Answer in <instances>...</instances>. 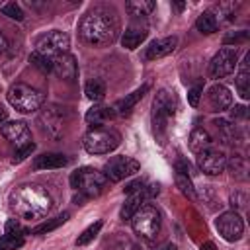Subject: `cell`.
<instances>
[{
	"label": "cell",
	"instance_id": "cell-20",
	"mask_svg": "<svg viewBox=\"0 0 250 250\" xmlns=\"http://www.w3.org/2000/svg\"><path fill=\"white\" fill-rule=\"evenodd\" d=\"M148 88H150V84H143L141 88H137L135 92H131L129 96H125V98H121V100H117L115 104H113V111H115V115H129L131 113V109L135 107V104L148 92Z\"/></svg>",
	"mask_w": 250,
	"mask_h": 250
},
{
	"label": "cell",
	"instance_id": "cell-3",
	"mask_svg": "<svg viewBox=\"0 0 250 250\" xmlns=\"http://www.w3.org/2000/svg\"><path fill=\"white\" fill-rule=\"evenodd\" d=\"M176 109H178V100L172 92L160 90L154 96V100H152V129H154V135L160 139V143H164V139H166L168 123L174 117Z\"/></svg>",
	"mask_w": 250,
	"mask_h": 250
},
{
	"label": "cell",
	"instance_id": "cell-43",
	"mask_svg": "<svg viewBox=\"0 0 250 250\" xmlns=\"http://www.w3.org/2000/svg\"><path fill=\"white\" fill-rule=\"evenodd\" d=\"M6 49H8V41H6V37L0 31V53H6Z\"/></svg>",
	"mask_w": 250,
	"mask_h": 250
},
{
	"label": "cell",
	"instance_id": "cell-45",
	"mask_svg": "<svg viewBox=\"0 0 250 250\" xmlns=\"http://www.w3.org/2000/svg\"><path fill=\"white\" fill-rule=\"evenodd\" d=\"M6 119H8V111H6L4 107H0V125H4Z\"/></svg>",
	"mask_w": 250,
	"mask_h": 250
},
{
	"label": "cell",
	"instance_id": "cell-16",
	"mask_svg": "<svg viewBox=\"0 0 250 250\" xmlns=\"http://www.w3.org/2000/svg\"><path fill=\"white\" fill-rule=\"evenodd\" d=\"M174 180H176V186L180 188V191L189 197V199H197V193H195V188L191 184V178H189V164L186 160H178L176 162V174H174Z\"/></svg>",
	"mask_w": 250,
	"mask_h": 250
},
{
	"label": "cell",
	"instance_id": "cell-19",
	"mask_svg": "<svg viewBox=\"0 0 250 250\" xmlns=\"http://www.w3.org/2000/svg\"><path fill=\"white\" fill-rule=\"evenodd\" d=\"M150 195H148V191H146V186L145 188H141L139 191H135V193H129V197H127V201L123 203V207H121V219L123 221H131V217L146 203V199H148Z\"/></svg>",
	"mask_w": 250,
	"mask_h": 250
},
{
	"label": "cell",
	"instance_id": "cell-44",
	"mask_svg": "<svg viewBox=\"0 0 250 250\" xmlns=\"http://www.w3.org/2000/svg\"><path fill=\"white\" fill-rule=\"evenodd\" d=\"M156 250H178V246H176V244H172V242H166V244L158 246Z\"/></svg>",
	"mask_w": 250,
	"mask_h": 250
},
{
	"label": "cell",
	"instance_id": "cell-5",
	"mask_svg": "<svg viewBox=\"0 0 250 250\" xmlns=\"http://www.w3.org/2000/svg\"><path fill=\"white\" fill-rule=\"evenodd\" d=\"M70 186L84 197H98L105 191L107 178L94 168H78L70 174Z\"/></svg>",
	"mask_w": 250,
	"mask_h": 250
},
{
	"label": "cell",
	"instance_id": "cell-17",
	"mask_svg": "<svg viewBox=\"0 0 250 250\" xmlns=\"http://www.w3.org/2000/svg\"><path fill=\"white\" fill-rule=\"evenodd\" d=\"M53 72L59 76V78H64V80H74L76 74H78V66H76V59L68 53L64 55H59L53 59Z\"/></svg>",
	"mask_w": 250,
	"mask_h": 250
},
{
	"label": "cell",
	"instance_id": "cell-21",
	"mask_svg": "<svg viewBox=\"0 0 250 250\" xmlns=\"http://www.w3.org/2000/svg\"><path fill=\"white\" fill-rule=\"evenodd\" d=\"M68 164V158L61 152H43L35 156L33 160V170H57Z\"/></svg>",
	"mask_w": 250,
	"mask_h": 250
},
{
	"label": "cell",
	"instance_id": "cell-42",
	"mask_svg": "<svg viewBox=\"0 0 250 250\" xmlns=\"http://www.w3.org/2000/svg\"><path fill=\"white\" fill-rule=\"evenodd\" d=\"M141 188H145V180H143V178H137V180L129 182V184L123 188V191H125V193H135V191H139Z\"/></svg>",
	"mask_w": 250,
	"mask_h": 250
},
{
	"label": "cell",
	"instance_id": "cell-35",
	"mask_svg": "<svg viewBox=\"0 0 250 250\" xmlns=\"http://www.w3.org/2000/svg\"><path fill=\"white\" fill-rule=\"evenodd\" d=\"M0 12H2L4 16H8V18L16 20V21H21V20L25 18V16H23V12H21V8H20V4H16V2L2 4V6H0Z\"/></svg>",
	"mask_w": 250,
	"mask_h": 250
},
{
	"label": "cell",
	"instance_id": "cell-11",
	"mask_svg": "<svg viewBox=\"0 0 250 250\" xmlns=\"http://www.w3.org/2000/svg\"><path fill=\"white\" fill-rule=\"evenodd\" d=\"M215 225H217L219 234L229 242L238 240L242 236V232H244V221L236 211H227V213L219 215Z\"/></svg>",
	"mask_w": 250,
	"mask_h": 250
},
{
	"label": "cell",
	"instance_id": "cell-2",
	"mask_svg": "<svg viewBox=\"0 0 250 250\" xmlns=\"http://www.w3.org/2000/svg\"><path fill=\"white\" fill-rule=\"evenodd\" d=\"M78 31H80V37L90 45H109L117 37L119 21L109 12L94 10L82 18Z\"/></svg>",
	"mask_w": 250,
	"mask_h": 250
},
{
	"label": "cell",
	"instance_id": "cell-29",
	"mask_svg": "<svg viewBox=\"0 0 250 250\" xmlns=\"http://www.w3.org/2000/svg\"><path fill=\"white\" fill-rule=\"evenodd\" d=\"M70 215L64 211V213H61V215H57V217H53V219H49V221H45V223H41V225H37L31 232L33 234H47V232H51V230H55V229H59L66 219H68Z\"/></svg>",
	"mask_w": 250,
	"mask_h": 250
},
{
	"label": "cell",
	"instance_id": "cell-36",
	"mask_svg": "<svg viewBox=\"0 0 250 250\" xmlns=\"http://www.w3.org/2000/svg\"><path fill=\"white\" fill-rule=\"evenodd\" d=\"M250 37V31L246 29H240V31H229L225 37H223V43L225 45H236V43H246Z\"/></svg>",
	"mask_w": 250,
	"mask_h": 250
},
{
	"label": "cell",
	"instance_id": "cell-10",
	"mask_svg": "<svg viewBox=\"0 0 250 250\" xmlns=\"http://www.w3.org/2000/svg\"><path fill=\"white\" fill-rule=\"evenodd\" d=\"M236 49L232 47H225L221 49L209 62V76L211 78H227L234 72V66H236Z\"/></svg>",
	"mask_w": 250,
	"mask_h": 250
},
{
	"label": "cell",
	"instance_id": "cell-31",
	"mask_svg": "<svg viewBox=\"0 0 250 250\" xmlns=\"http://www.w3.org/2000/svg\"><path fill=\"white\" fill-rule=\"evenodd\" d=\"M29 62L33 66H37L41 72H53V59L51 57H45V55H41L37 51H33L29 55Z\"/></svg>",
	"mask_w": 250,
	"mask_h": 250
},
{
	"label": "cell",
	"instance_id": "cell-14",
	"mask_svg": "<svg viewBox=\"0 0 250 250\" xmlns=\"http://www.w3.org/2000/svg\"><path fill=\"white\" fill-rule=\"evenodd\" d=\"M148 35V25H146V20H141V18H133V21L127 25V29L123 31V37H121V43L125 49H137Z\"/></svg>",
	"mask_w": 250,
	"mask_h": 250
},
{
	"label": "cell",
	"instance_id": "cell-26",
	"mask_svg": "<svg viewBox=\"0 0 250 250\" xmlns=\"http://www.w3.org/2000/svg\"><path fill=\"white\" fill-rule=\"evenodd\" d=\"M154 2L152 0H129L127 4H125V8H127V12L133 16V18H141V20H145L146 16H150L152 14V10H154Z\"/></svg>",
	"mask_w": 250,
	"mask_h": 250
},
{
	"label": "cell",
	"instance_id": "cell-12",
	"mask_svg": "<svg viewBox=\"0 0 250 250\" xmlns=\"http://www.w3.org/2000/svg\"><path fill=\"white\" fill-rule=\"evenodd\" d=\"M197 166L203 174L217 176L227 168V156L217 148H209L197 154Z\"/></svg>",
	"mask_w": 250,
	"mask_h": 250
},
{
	"label": "cell",
	"instance_id": "cell-28",
	"mask_svg": "<svg viewBox=\"0 0 250 250\" xmlns=\"http://www.w3.org/2000/svg\"><path fill=\"white\" fill-rule=\"evenodd\" d=\"M217 16L209 10V12H203V14H199V18L195 20V27H197V31H201V33H205V35H211V33H215L217 31Z\"/></svg>",
	"mask_w": 250,
	"mask_h": 250
},
{
	"label": "cell",
	"instance_id": "cell-41",
	"mask_svg": "<svg viewBox=\"0 0 250 250\" xmlns=\"http://www.w3.org/2000/svg\"><path fill=\"white\" fill-rule=\"evenodd\" d=\"M246 117H248L246 105H234V107L230 109V119H232V121H236V119H246Z\"/></svg>",
	"mask_w": 250,
	"mask_h": 250
},
{
	"label": "cell",
	"instance_id": "cell-1",
	"mask_svg": "<svg viewBox=\"0 0 250 250\" xmlns=\"http://www.w3.org/2000/svg\"><path fill=\"white\" fill-rule=\"evenodd\" d=\"M10 203L16 215L21 219H41L53 207V199L47 189L35 184H23L16 188L10 197Z\"/></svg>",
	"mask_w": 250,
	"mask_h": 250
},
{
	"label": "cell",
	"instance_id": "cell-39",
	"mask_svg": "<svg viewBox=\"0 0 250 250\" xmlns=\"http://www.w3.org/2000/svg\"><path fill=\"white\" fill-rule=\"evenodd\" d=\"M201 92H203V86H201V84H195V86L188 92V102H189V105H191V107H197V105H199Z\"/></svg>",
	"mask_w": 250,
	"mask_h": 250
},
{
	"label": "cell",
	"instance_id": "cell-30",
	"mask_svg": "<svg viewBox=\"0 0 250 250\" xmlns=\"http://www.w3.org/2000/svg\"><path fill=\"white\" fill-rule=\"evenodd\" d=\"M84 94H86L92 102H102V100H104V96H105V84H104L102 80L94 78V80H90V82L86 84Z\"/></svg>",
	"mask_w": 250,
	"mask_h": 250
},
{
	"label": "cell",
	"instance_id": "cell-18",
	"mask_svg": "<svg viewBox=\"0 0 250 250\" xmlns=\"http://www.w3.org/2000/svg\"><path fill=\"white\" fill-rule=\"evenodd\" d=\"M178 45V37H162V39H156L152 41L148 47H146V53H145V59L146 61H154V59H162L166 55H170Z\"/></svg>",
	"mask_w": 250,
	"mask_h": 250
},
{
	"label": "cell",
	"instance_id": "cell-23",
	"mask_svg": "<svg viewBox=\"0 0 250 250\" xmlns=\"http://www.w3.org/2000/svg\"><path fill=\"white\" fill-rule=\"evenodd\" d=\"M115 117V111L113 107H107V105H92L88 111H86V123L92 125V127H102L105 121L113 119Z\"/></svg>",
	"mask_w": 250,
	"mask_h": 250
},
{
	"label": "cell",
	"instance_id": "cell-8",
	"mask_svg": "<svg viewBox=\"0 0 250 250\" xmlns=\"http://www.w3.org/2000/svg\"><path fill=\"white\" fill-rule=\"evenodd\" d=\"M68 47H70V37L59 29H53V31L41 35L35 43V51L45 57H51V59L68 53Z\"/></svg>",
	"mask_w": 250,
	"mask_h": 250
},
{
	"label": "cell",
	"instance_id": "cell-7",
	"mask_svg": "<svg viewBox=\"0 0 250 250\" xmlns=\"http://www.w3.org/2000/svg\"><path fill=\"white\" fill-rule=\"evenodd\" d=\"M160 225H162V219H160V211L150 205V203H145L133 217H131V227L133 230L146 238V240H152L158 230H160Z\"/></svg>",
	"mask_w": 250,
	"mask_h": 250
},
{
	"label": "cell",
	"instance_id": "cell-33",
	"mask_svg": "<svg viewBox=\"0 0 250 250\" xmlns=\"http://www.w3.org/2000/svg\"><path fill=\"white\" fill-rule=\"evenodd\" d=\"M230 174L234 176V178H238V180H246V172H248V166H246V162H244V158H240V156H232L230 158Z\"/></svg>",
	"mask_w": 250,
	"mask_h": 250
},
{
	"label": "cell",
	"instance_id": "cell-4",
	"mask_svg": "<svg viewBox=\"0 0 250 250\" xmlns=\"http://www.w3.org/2000/svg\"><path fill=\"white\" fill-rule=\"evenodd\" d=\"M119 143L121 135L113 127H92L82 139V146L90 154H109L119 146Z\"/></svg>",
	"mask_w": 250,
	"mask_h": 250
},
{
	"label": "cell",
	"instance_id": "cell-25",
	"mask_svg": "<svg viewBox=\"0 0 250 250\" xmlns=\"http://www.w3.org/2000/svg\"><path fill=\"white\" fill-rule=\"evenodd\" d=\"M248 62H250V53L244 55V59L240 62V70L236 74V88L244 100L250 98V66H248Z\"/></svg>",
	"mask_w": 250,
	"mask_h": 250
},
{
	"label": "cell",
	"instance_id": "cell-34",
	"mask_svg": "<svg viewBox=\"0 0 250 250\" xmlns=\"http://www.w3.org/2000/svg\"><path fill=\"white\" fill-rule=\"evenodd\" d=\"M23 246V236H16V234H2L0 236V250H18Z\"/></svg>",
	"mask_w": 250,
	"mask_h": 250
},
{
	"label": "cell",
	"instance_id": "cell-22",
	"mask_svg": "<svg viewBox=\"0 0 250 250\" xmlns=\"http://www.w3.org/2000/svg\"><path fill=\"white\" fill-rule=\"evenodd\" d=\"M41 121L45 123L43 129L47 131V135H51V137H55V139L61 137L64 119H62V115L57 113V107H49V109H45V111L41 113Z\"/></svg>",
	"mask_w": 250,
	"mask_h": 250
},
{
	"label": "cell",
	"instance_id": "cell-37",
	"mask_svg": "<svg viewBox=\"0 0 250 250\" xmlns=\"http://www.w3.org/2000/svg\"><path fill=\"white\" fill-rule=\"evenodd\" d=\"M4 229H6L8 234H16V236H23V234H27V229L20 223V219H8Z\"/></svg>",
	"mask_w": 250,
	"mask_h": 250
},
{
	"label": "cell",
	"instance_id": "cell-24",
	"mask_svg": "<svg viewBox=\"0 0 250 250\" xmlns=\"http://www.w3.org/2000/svg\"><path fill=\"white\" fill-rule=\"evenodd\" d=\"M189 148H191L195 154H199V152H203V150H209V148H213V137H211L205 129L195 127V129L191 131V135H189Z\"/></svg>",
	"mask_w": 250,
	"mask_h": 250
},
{
	"label": "cell",
	"instance_id": "cell-15",
	"mask_svg": "<svg viewBox=\"0 0 250 250\" xmlns=\"http://www.w3.org/2000/svg\"><path fill=\"white\" fill-rule=\"evenodd\" d=\"M207 100H209V105L213 111H225L230 107L232 104V94L227 86L223 84H213L207 92Z\"/></svg>",
	"mask_w": 250,
	"mask_h": 250
},
{
	"label": "cell",
	"instance_id": "cell-46",
	"mask_svg": "<svg viewBox=\"0 0 250 250\" xmlns=\"http://www.w3.org/2000/svg\"><path fill=\"white\" fill-rule=\"evenodd\" d=\"M174 6H176V10H184L186 4H184V2H174Z\"/></svg>",
	"mask_w": 250,
	"mask_h": 250
},
{
	"label": "cell",
	"instance_id": "cell-9",
	"mask_svg": "<svg viewBox=\"0 0 250 250\" xmlns=\"http://www.w3.org/2000/svg\"><path fill=\"white\" fill-rule=\"evenodd\" d=\"M141 168V164L131 158V156H115L111 160H107L104 164V176L109 180V182H121L125 178H131L133 174H137Z\"/></svg>",
	"mask_w": 250,
	"mask_h": 250
},
{
	"label": "cell",
	"instance_id": "cell-32",
	"mask_svg": "<svg viewBox=\"0 0 250 250\" xmlns=\"http://www.w3.org/2000/svg\"><path fill=\"white\" fill-rule=\"evenodd\" d=\"M100 229H102V221H96L94 225H90L82 234H78V238H76V246H84V244L92 242V240L98 236Z\"/></svg>",
	"mask_w": 250,
	"mask_h": 250
},
{
	"label": "cell",
	"instance_id": "cell-27",
	"mask_svg": "<svg viewBox=\"0 0 250 250\" xmlns=\"http://www.w3.org/2000/svg\"><path fill=\"white\" fill-rule=\"evenodd\" d=\"M213 125L217 127L219 137H221V141H223L225 145H232V143L236 141V127H234L229 119H215Z\"/></svg>",
	"mask_w": 250,
	"mask_h": 250
},
{
	"label": "cell",
	"instance_id": "cell-38",
	"mask_svg": "<svg viewBox=\"0 0 250 250\" xmlns=\"http://www.w3.org/2000/svg\"><path fill=\"white\" fill-rule=\"evenodd\" d=\"M33 150H35V145H33V143H29V145H25V146H21V148H16V152H14V156H12V162H14V164L23 162Z\"/></svg>",
	"mask_w": 250,
	"mask_h": 250
},
{
	"label": "cell",
	"instance_id": "cell-6",
	"mask_svg": "<svg viewBox=\"0 0 250 250\" xmlns=\"http://www.w3.org/2000/svg\"><path fill=\"white\" fill-rule=\"evenodd\" d=\"M8 102L14 109H18L20 113H31L37 111L43 104V94L27 84H14L8 90Z\"/></svg>",
	"mask_w": 250,
	"mask_h": 250
},
{
	"label": "cell",
	"instance_id": "cell-40",
	"mask_svg": "<svg viewBox=\"0 0 250 250\" xmlns=\"http://www.w3.org/2000/svg\"><path fill=\"white\" fill-rule=\"evenodd\" d=\"M246 201H248L246 193H242V191H232V193H230V205H232V207L242 209V207H246Z\"/></svg>",
	"mask_w": 250,
	"mask_h": 250
},
{
	"label": "cell",
	"instance_id": "cell-13",
	"mask_svg": "<svg viewBox=\"0 0 250 250\" xmlns=\"http://www.w3.org/2000/svg\"><path fill=\"white\" fill-rule=\"evenodd\" d=\"M0 133L12 145H16V148H21V146L31 143V131L23 121H8V123H4V125H0Z\"/></svg>",
	"mask_w": 250,
	"mask_h": 250
}]
</instances>
